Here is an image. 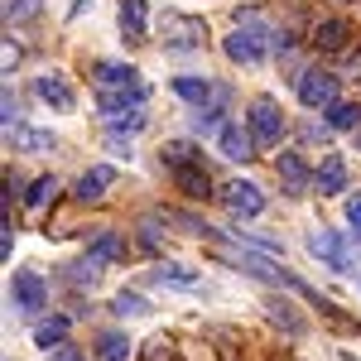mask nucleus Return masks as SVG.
Segmentation results:
<instances>
[{"label": "nucleus", "mask_w": 361, "mask_h": 361, "mask_svg": "<svg viewBox=\"0 0 361 361\" xmlns=\"http://www.w3.org/2000/svg\"><path fill=\"white\" fill-rule=\"evenodd\" d=\"M121 25H126V34H149V5L145 0H121Z\"/></svg>", "instance_id": "nucleus-17"}, {"label": "nucleus", "mask_w": 361, "mask_h": 361, "mask_svg": "<svg viewBox=\"0 0 361 361\" xmlns=\"http://www.w3.org/2000/svg\"><path fill=\"white\" fill-rule=\"evenodd\" d=\"M217 145H222L226 159H241V164L255 154V135H250V130H241V126H222V130H217Z\"/></svg>", "instance_id": "nucleus-12"}, {"label": "nucleus", "mask_w": 361, "mask_h": 361, "mask_svg": "<svg viewBox=\"0 0 361 361\" xmlns=\"http://www.w3.org/2000/svg\"><path fill=\"white\" fill-rule=\"evenodd\" d=\"M111 169L106 164H97V169H87L82 178H78V188H73V193H78V202H102V197H106V188H111Z\"/></svg>", "instance_id": "nucleus-13"}, {"label": "nucleus", "mask_w": 361, "mask_h": 361, "mask_svg": "<svg viewBox=\"0 0 361 361\" xmlns=\"http://www.w3.org/2000/svg\"><path fill=\"white\" fill-rule=\"evenodd\" d=\"M121 250H126V241H121L116 231H102V236H92V246H87V260H97V265H111V260H121Z\"/></svg>", "instance_id": "nucleus-16"}, {"label": "nucleus", "mask_w": 361, "mask_h": 361, "mask_svg": "<svg viewBox=\"0 0 361 361\" xmlns=\"http://www.w3.org/2000/svg\"><path fill=\"white\" fill-rule=\"evenodd\" d=\"M313 183H318V188H323V193H342V188H347V164H342V159H323V164H318V178H313Z\"/></svg>", "instance_id": "nucleus-18"}, {"label": "nucleus", "mask_w": 361, "mask_h": 361, "mask_svg": "<svg viewBox=\"0 0 361 361\" xmlns=\"http://www.w3.org/2000/svg\"><path fill=\"white\" fill-rule=\"evenodd\" d=\"M222 202L236 212V217H260V212H265V197H260V188H255V183H241V178L222 188Z\"/></svg>", "instance_id": "nucleus-9"}, {"label": "nucleus", "mask_w": 361, "mask_h": 361, "mask_svg": "<svg viewBox=\"0 0 361 361\" xmlns=\"http://www.w3.org/2000/svg\"><path fill=\"white\" fill-rule=\"evenodd\" d=\"M15 140H20V149H54V145H58V140L44 135V130H20Z\"/></svg>", "instance_id": "nucleus-25"}, {"label": "nucleus", "mask_w": 361, "mask_h": 361, "mask_svg": "<svg viewBox=\"0 0 361 361\" xmlns=\"http://www.w3.org/2000/svg\"><path fill=\"white\" fill-rule=\"evenodd\" d=\"M275 169H279V178H284V188H289V193H304L308 183L318 178V173H308V164L299 159V154H279Z\"/></svg>", "instance_id": "nucleus-14"}, {"label": "nucleus", "mask_w": 361, "mask_h": 361, "mask_svg": "<svg viewBox=\"0 0 361 361\" xmlns=\"http://www.w3.org/2000/svg\"><path fill=\"white\" fill-rule=\"evenodd\" d=\"M140 236H145V246H149V250L159 246V231H154V222H145V231H140Z\"/></svg>", "instance_id": "nucleus-31"}, {"label": "nucleus", "mask_w": 361, "mask_h": 361, "mask_svg": "<svg viewBox=\"0 0 361 361\" xmlns=\"http://www.w3.org/2000/svg\"><path fill=\"white\" fill-rule=\"evenodd\" d=\"M34 92H39L54 111H73V106H78V97H73V87H68V78H63V73H44V78L34 82Z\"/></svg>", "instance_id": "nucleus-11"}, {"label": "nucleus", "mask_w": 361, "mask_h": 361, "mask_svg": "<svg viewBox=\"0 0 361 361\" xmlns=\"http://www.w3.org/2000/svg\"><path fill=\"white\" fill-rule=\"evenodd\" d=\"M63 333H68V318H49V323H39V328H34V347H44V352H49V347H63Z\"/></svg>", "instance_id": "nucleus-20"}, {"label": "nucleus", "mask_w": 361, "mask_h": 361, "mask_svg": "<svg viewBox=\"0 0 361 361\" xmlns=\"http://www.w3.org/2000/svg\"><path fill=\"white\" fill-rule=\"evenodd\" d=\"M270 44H275V34L260 25V15H241V25L226 34V58L241 68H255L270 58Z\"/></svg>", "instance_id": "nucleus-2"}, {"label": "nucleus", "mask_w": 361, "mask_h": 361, "mask_svg": "<svg viewBox=\"0 0 361 361\" xmlns=\"http://www.w3.org/2000/svg\"><path fill=\"white\" fill-rule=\"evenodd\" d=\"M39 5H44V0H10V5H5V25H25L29 15H39Z\"/></svg>", "instance_id": "nucleus-23"}, {"label": "nucleus", "mask_w": 361, "mask_h": 361, "mask_svg": "<svg viewBox=\"0 0 361 361\" xmlns=\"http://www.w3.org/2000/svg\"><path fill=\"white\" fill-rule=\"evenodd\" d=\"M10 294H15V308H20V313H34V308H44V299H49V284L34 275V270H15Z\"/></svg>", "instance_id": "nucleus-5"}, {"label": "nucleus", "mask_w": 361, "mask_h": 361, "mask_svg": "<svg viewBox=\"0 0 361 361\" xmlns=\"http://www.w3.org/2000/svg\"><path fill=\"white\" fill-rule=\"evenodd\" d=\"M250 135H255V145H279L284 140V116H279L275 102H255L250 106Z\"/></svg>", "instance_id": "nucleus-4"}, {"label": "nucleus", "mask_w": 361, "mask_h": 361, "mask_svg": "<svg viewBox=\"0 0 361 361\" xmlns=\"http://www.w3.org/2000/svg\"><path fill=\"white\" fill-rule=\"evenodd\" d=\"M116 313H121V318H126V313L140 318V313H149V304H140V294H116Z\"/></svg>", "instance_id": "nucleus-26"}, {"label": "nucleus", "mask_w": 361, "mask_h": 361, "mask_svg": "<svg viewBox=\"0 0 361 361\" xmlns=\"http://www.w3.org/2000/svg\"><path fill=\"white\" fill-rule=\"evenodd\" d=\"M173 92H178L183 102H207V97H212V87L202 82V78H173Z\"/></svg>", "instance_id": "nucleus-21"}, {"label": "nucleus", "mask_w": 361, "mask_h": 361, "mask_svg": "<svg viewBox=\"0 0 361 361\" xmlns=\"http://www.w3.org/2000/svg\"><path fill=\"white\" fill-rule=\"evenodd\" d=\"M154 284H164V289H183V294H202L207 289V279L188 270V265H178V260H164V265H154Z\"/></svg>", "instance_id": "nucleus-8"}, {"label": "nucleus", "mask_w": 361, "mask_h": 361, "mask_svg": "<svg viewBox=\"0 0 361 361\" xmlns=\"http://www.w3.org/2000/svg\"><path fill=\"white\" fill-rule=\"evenodd\" d=\"M299 97H304V106H313V111H318V106H337V78L313 68V73L299 78Z\"/></svg>", "instance_id": "nucleus-6"}, {"label": "nucleus", "mask_w": 361, "mask_h": 361, "mask_svg": "<svg viewBox=\"0 0 361 361\" xmlns=\"http://www.w3.org/2000/svg\"><path fill=\"white\" fill-rule=\"evenodd\" d=\"M54 193H58V178H34V188H29V207H44V202H54Z\"/></svg>", "instance_id": "nucleus-24"}, {"label": "nucleus", "mask_w": 361, "mask_h": 361, "mask_svg": "<svg viewBox=\"0 0 361 361\" xmlns=\"http://www.w3.org/2000/svg\"><path fill=\"white\" fill-rule=\"evenodd\" d=\"M164 49H202V39H207V29L202 20H183V15H164Z\"/></svg>", "instance_id": "nucleus-7"}, {"label": "nucleus", "mask_w": 361, "mask_h": 361, "mask_svg": "<svg viewBox=\"0 0 361 361\" xmlns=\"http://www.w3.org/2000/svg\"><path fill=\"white\" fill-rule=\"evenodd\" d=\"M342 361H357V357H352V352H342Z\"/></svg>", "instance_id": "nucleus-32"}, {"label": "nucleus", "mask_w": 361, "mask_h": 361, "mask_svg": "<svg viewBox=\"0 0 361 361\" xmlns=\"http://www.w3.org/2000/svg\"><path fill=\"white\" fill-rule=\"evenodd\" d=\"M97 361H130V337L126 333H102V342H97Z\"/></svg>", "instance_id": "nucleus-19"}, {"label": "nucleus", "mask_w": 361, "mask_h": 361, "mask_svg": "<svg viewBox=\"0 0 361 361\" xmlns=\"http://www.w3.org/2000/svg\"><path fill=\"white\" fill-rule=\"evenodd\" d=\"M328 121H333L337 130H357V126H361V106H347V102H337V106H328Z\"/></svg>", "instance_id": "nucleus-22"}, {"label": "nucleus", "mask_w": 361, "mask_h": 361, "mask_svg": "<svg viewBox=\"0 0 361 361\" xmlns=\"http://www.w3.org/2000/svg\"><path fill=\"white\" fill-rule=\"evenodd\" d=\"M54 361H87V357L78 352V347H58V352H54Z\"/></svg>", "instance_id": "nucleus-30"}, {"label": "nucleus", "mask_w": 361, "mask_h": 361, "mask_svg": "<svg viewBox=\"0 0 361 361\" xmlns=\"http://www.w3.org/2000/svg\"><path fill=\"white\" fill-rule=\"evenodd\" d=\"M347 222H352V236L361 241V193H357V197H347Z\"/></svg>", "instance_id": "nucleus-27"}, {"label": "nucleus", "mask_w": 361, "mask_h": 361, "mask_svg": "<svg viewBox=\"0 0 361 361\" xmlns=\"http://www.w3.org/2000/svg\"><path fill=\"white\" fill-rule=\"evenodd\" d=\"M68 275H73V284H97V265H73Z\"/></svg>", "instance_id": "nucleus-28"}, {"label": "nucleus", "mask_w": 361, "mask_h": 361, "mask_svg": "<svg viewBox=\"0 0 361 361\" xmlns=\"http://www.w3.org/2000/svg\"><path fill=\"white\" fill-rule=\"evenodd\" d=\"M10 250H15V231H10V222H5V231H0V255L10 260Z\"/></svg>", "instance_id": "nucleus-29"}, {"label": "nucleus", "mask_w": 361, "mask_h": 361, "mask_svg": "<svg viewBox=\"0 0 361 361\" xmlns=\"http://www.w3.org/2000/svg\"><path fill=\"white\" fill-rule=\"evenodd\" d=\"M308 246H313V255H318L323 265H333V270H352L347 241H342L337 231H313V236H308Z\"/></svg>", "instance_id": "nucleus-10"}, {"label": "nucleus", "mask_w": 361, "mask_h": 361, "mask_svg": "<svg viewBox=\"0 0 361 361\" xmlns=\"http://www.w3.org/2000/svg\"><path fill=\"white\" fill-rule=\"evenodd\" d=\"M347 39H352V25H342V20H328V25L313 29V44H318L323 54H337V49H347Z\"/></svg>", "instance_id": "nucleus-15"}, {"label": "nucleus", "mask_w": 361, "mask_h": 361, "mask_svg": "<svg viewBox=\"0 0 361 361\" xmlns=\"http://www.w3.org/2000/svg\"><path fill=\"white\" fill-rule=\"evenodd\" d=\"M236 265H246L250 275H260V279H270V284H284V289H294V294H304V299H313V289H308L299 275H289V270H279L270 255H255V250H241V260Z\"/></svg>", "instance_id": "nucleus-3"}, {"label": "nucleus", "mask_w": 361, "mask_h": 361, "mask_svg": "<svg viewBox=\"0 0 361 361\" xmlns=\"http://www.w3.org/2000/svg\"><path fill=\"white\" fill-rule=\"evenodd\" d=\"M164 164L173 169V178H178V188L188 197H207L212 193V178H207V169H202V149L188 145V140H169L164 145Z\"/></svg>", "instance_id": "nucleus-1"}]
</instances>
